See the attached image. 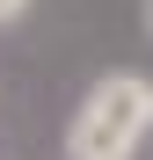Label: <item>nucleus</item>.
<instances>
[{
  "mask_svg": "<svg viewBox=\"0 0 153 160\" xmlns=\"http://www.w3.org/2000/svg\"><path fill=\"white\" fill-rule=\"evenodd\" d=\"M146 138H153V80L102 73L66 124V160H139Z\"/></svg>",
  "mask_w": 153,
  "mask_h": 160,
  "instance_id": "obj_1",
  "label": "nucleus"
},
{
  "mask_svg": "<svg viewBox=\"0 0 153 160\" xmlns=\"http://www.w3.org/2000/svg\"><path fill=\"white\" fill-rule=\"evenodd\" d=\"M15 15H29V0H0V22H15Z\"/></svg>",
  "mask_w": 153,
  "mask_h": 160,
  "instance_id": "obj_2",
  "label": "nucleus"
},
{
  "mask_svg": "<svg viewBox=\"0 0 153 160\" xmlns=\"http://www.w3.org/2000/svg\"><path fill=\"white\" fill-rule=\"evenodd\" d=\"M146 29H153V0H146Z\"/></svg>",
  "mask_w": 153,
  "mask_h": 160,
  "instance_id": "obj_3",
  "label": "nucleus"
}]
</instances>
